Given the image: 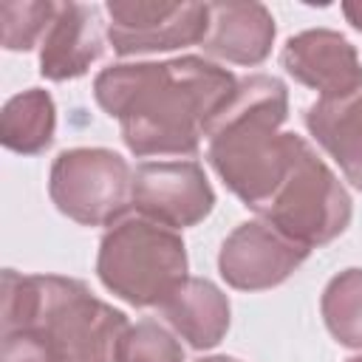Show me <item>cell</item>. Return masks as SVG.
<instances>
[{
  "label": "cell",
  "mask_w": 362,
  "mask_h": 362,
  "mask_svg": "<svg viewBox=\"0 0 362 362\" xmlns=\"http://www.w3.org/2000/svg\"><path fill=\"white\" fill-rule=\"evenodd\" d=\"M235 88V74L204 57L119 62L93 79L96 105L119 122L124 147L139 158L195 156Z\"/></svg>",
  "instance_id": "1"
},
{
  "label": "cell",
  "mask_w": 362,
  "mask_h": 362,
  "mask_svg": "<svg viewBox=\"0 0 362 362\" xmlns=\"http://www.w3.org/2000/svg\"><path fill=\"white\" fill-rule=\"evenodd\" d=\"M127 314L62 274L3 272V362H116Z\"/></svg>",
  "instance_id": "2"
},
{
  "label": "cell",
  "mask_w": 362,
  "mask_h": 362,
  "mask_svg": "<svg viewBox=\"0 0 362 362\" xmlns=\"http://www.w3.org/2000/svg\"><path fill=\"white\" fill-rule=\"evenodd\" d=\"M288 88L269 74L238 79L232 99L206 130V161L243 206L257 212L288 170L297 133H283Z\"/></svg>",
  "instance_id": "3"
},
{
  "label": "cell",
  "mask_w": 362,
  "mask_h": 362,
  "mask_svg": "<svg viewBox=\"0 0 362 362\" xmlns=\"http://www.w3.org/2000/svg\"><path fill=\"white\" fill-rule=\"evenodd\" d=\"M184 238L141 215L122 218L99 240L96 274L133 308H161L189 277Z\"/></svg>",
  "instance_id": "4"
},
{
  "label": "cell",
  "mask_w": 362,
  "mask_h": 362,
  "mask_svg": "<svg viewBox=\"0 0 362 362\" xmlns=\"http://www.w3.org/2000/svg\"><path fill=\"white\" fill-rule=\"evenodd\" d=\"M351 215L354 204L348 189L300 136L286 175L257 209V218L269 221L305 249H317L339 238L348 229Z\"/></svg>",
  "instance_id": "5"
},
{
  "label": "cell",
  "mask_w": 362,
  "mask_h": 362,
  "mask_svg": "<svg viewBox=\"0 0 362 362\" xmlns=\"http://www.w3.org/2000/svg\"><path fill=\"white\" fill-rule=\"evenodd\" d=\"M133 170L107 147L62 150L48 173L54 206L82 226H113L130 209Z\"/></svg>",
  "instance_id": "6"
},
{
  "label": "cell",
  "mask_w": 362,
  "mask_h": 362,
  "mask_svg": "<svg viewBox=\"0 0 362 362\" xmlns=\"http://www.w3.org/2000/svg\"><path fill=\"white\" fill-rule=\"evenodd\" d=\"M107 42L119 57L201 45L209 31V3L107 0Z\"/></svg>",
  "instance_id": "7"
},
{
  "label": "cell",
  "mask_w": 362,
  "mask_h": 362,
  "mask_svg": "<svg viewBox=\"0 0 362 362\" xmlns=\"http://www.w3.org/2000/svg\"><path fill=\"white\" fill-rule=\"evenodd\" d=\"M215 206V189L204 167L187 161H141L133 170L130 209L153 223L187 229L201 223Z\"/></svg>",
  "instance_id": "8"
},
{
  "label": "cell",
  "mask_w": 362,
  "mask_h": 362,
  "mask_svg": "<svg viewBox=\"0 0 362 362\" xmlns=\"http://www.w3.org/2000/svg\"><path fill=\"white\" fill-rule=\"evenodd\" d=\"M311 255L269 221L255 218L238 223L218 252V272L238 291H266L286 283Z\"/></svg>",
  "instance_id": "9"
},
{
  "label": "cell",
  "mask_w": 362,
  "mask_h": 362,
  "mask_svg": "<svg viewBox=\"0 0 362 362\" xmlns=\"http://www.w3.org/2000/svg\"><path fill=\"white\" fill-rule=\"evenodd\" d=\"M280 65L320 99H342L362 88V62L356 48L331 28H308L286 40Z\"/></svg>",
  "instance_id": "10"
},
{
  "label": "cell",
  "mask_w": 362,
  "mask_h": 362,
  "mask_svg": "<svg viewBox=\"0 0 362 362\" xmlns=\"http://www.w3.org/2000/svg\"><path fill=\"white\" fill-rule=\"evenodd\" d=\"M102 51L105 34L99 8L71 0L57 3V14L40 42V76L51 82L85 76Z\"/></svg>",
  "instance_id": "11"
},
{
  "label": "cell",
  "mask_w": 362,
  "mask_h": 362,
  "mask_svg": "<svg viewBox=\"0 0 362 362\" xmlns=\"http://www.w3.org/2000/svg\"><path fill=\"white\" fill-rule=\"evenodd\" d=\"M274 31V17L263 3H209L201 48L215 59L255 68L272 54Z\"/></svg>",
  "instance_id": "12"
},
{
  "label": "cell",
  "mask_w": 362,
  "mask_h": 362,
  "mask_svg": "<svg viewBox=\"0 0 362 362\" xmlns=\"http://www.w3.org/2000/svg\"><path fill=\"white\" fill-rule=\"evenodd\" d=\"M167 325L195 351L215 348L229 331V297L206 277H187L158 308Z\"/></svg>",
  "instance_id": "13"
},
{
  "label": "cell",
  "mask_w": 362,
  "mask_h": 362,
  "mask_svg": "<svg viewBox=\"0 0 362 362\" xmlns=\"http://www.w3.org/2000/svg\"><path fill=\"white\" fill-rule=\"evenodd\" d=\"M305 127L337 161L345 181L362 189V88L342 99H317L308 105Z\"/></svg>",
  "instance_id": "14"
},
{
  "label": "cell",
  "mask_w": 362,
  "mask_h": 362,
  "mask_svg": "<svg viewBox=\"0 0 362 362\" xmlns=\"http://www.w3.org/2000/svg\"><path fill=\"white\" fill-rule=\"evenodd\" d=\"M57 133L54 96L42 88L14 93L0 110V141L6 150L20 156L45 153Z\"/></svg>",
  "instance_id": "15"
},
{
  "label": "cell",
  "mask_w": 362,
  "mask_h": 362,
  "mask_svg": "<svg viewBox=\"0 0 362 362\" xmlns=\"http://www.w3.org/2000/svg\"><path fill=\"white\" fill-rule=\"evenodd\" d=\"M320 311L328 334L339 345L362 351V269L334 274L322 288Z\"/></svg>",
  "instance_id": "16"
},
{
  "label": "cell",
  "mask_w": 362,
  "mask_h": 362,
  "mask_svg": "<svg viewBox=\"0 0 362 362\" xmlns=\"http://www.w3.org/2000/svg\"><path fill=\"white\" fill-rule=\"evenodd\" d=\"M57 14V3L51 0H6L0 3L3 20V48L6 51H31L42 42L51 20Z\"/></svg>",
  "instance_id": "17"
},
{
  "label": "cell",
  "mask_w": 362,
  "mask_h": 362,
  "mask_svg": "<svg viewBox=\"0 0 362 362\" xmlns=\"http://www.w3.org/2000/svg\"><path fill=\"white\" fill-rule=\"evenodd\" d=\"M116 362H184V348L161 322L139 320L124 328L116 345Z\"/></svg>",
  "instance_id": "18"
},
{
  "label": "cell",
  "mask_w": 362,
  "mask_h": 362,
  "mask_svg": "<svg viewBox=\"0 0 362 362\" xmlns=\"http://www.w3.org/2000/svg\"><path fill=\"white\" fill-rule=\"evenodd\" d=\"M342 14H345V20L356 28V31H362V0H351V3H342Z\"/></svg>",
  "instance_id": "19"
},
{
  "label": "cell",
  "mask_w": 362,
  "mask_h": 362,
  "mask_svg": "<svg viewBox=\"0 0 362 362\" xmlns=\"http://www.w3.org/2000/svg\"><path fill=\"white\" fill-rule=\"evenodd\" d=\"M198 362H240L235 356H226V354H218V356H201Z\"/></svg>",
  "instance_id": "20"
},
{
  "label": "cell",
  "mask_w": 362,
  "mask_h": 362,
  "mask_svg": "<svg viewBox=\"0 0 362 362\" xmlns=\"http://www.w3.org/2000/svg\"><path fill=\"white\" fill-rule=\"evenodd\" d=\"M345 362H362V356H351V359H345Z\"/></svg>",
  "instance_id": "21"
}]
</instances>
